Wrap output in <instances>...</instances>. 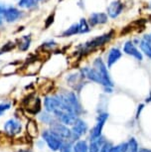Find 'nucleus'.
I'll use <instances>...</instances> for the list:
<instances>
[{
    "mask_svg": "<svg viewBox=\"0 0 151 152\" xmlns=\"http://www.w3.org/2000/svg\"><path fill=\"white\" fill-rule=\"evenodd\" d=\"M5 7H6V5L0 3V26H2V25H3V23L5 22V20H4Z\"/></svg>",
    "mask_w": 151,
    "mask_h": 152,
    "instance_id": "obj_30",
    "label": "nucleus"
},
{
    "mask_svg": "<svg viewBox=\"0 0 151 152\" xmlns=\"http://www.w3.org/2000/svg\"><path fill=\"white\" fill-rule=\"evenodd\" d=\"M122 10H123V4H122L119 0H116V1L112 2L107 9V15L112 19L116 18V17L122 12Z\"/></svg>",
    "mask_w": 151,
    "mask_h": 152,
    "instance_id": "obj_11",
    "label": "nucleus"
},
{
    "mask_svg": "<svg viewBox=\"0 0 151 152\" xmlns=\"http://www.w3.org/2000/svg\"><path fill=\"white\" fill-rule=\"evenodd\" d=\"M109 118V113H102L98 116V120H96V124L95 125L93 129L92 130V133H90V140L96 139L98 137L101 136V131L102 128H104V125L105 121Z\"/></svg>",
    "mask_w": 151,
    "mask_h": 152,
    "instance_id": "obj_8",
    "label": "nucleus"
},
{
    "mask_svg": "<svg viewBox=\"0 0 151 152\" xmlns=\"http://www.w3.org/2000/svg\"><path fill=\"white\" fill-rule=\"evenodd\" d=\"M18 152H31L30 150H28V149H22V150H20Z\"/></svg>",
    "mask_w": 151,
    "mask_h": 152,
    "instance_id": "obj_35",
    "label": "nucleus"
},
{
    "mask_svg": "<svg viewBox=\"0 0 151 152\" xmlns=\"http://www.w3.org/2000/svg\"><path fill=\"white\" fill-rule=\"evenodd\" d=\"M121 52L116 48H113L109 52V55H107V67L110 68L112 67L113 64H115L116 62L120 59L121 57Z\"/></svg>",
    "mask_w": 151,
    "mask_h": 152,
    "instance_id": "obj_15",
    "label": "nucleus"
},
{
    "mask_svg": "<svg viewBox=\"0 0 151 152\" xmlns=\"http://www.w3.org/2000/svg\"><path fill=\"white\" fill-rule=\"evenodd\" d=\"M149 38H150V39H151V35H150V36H149Z\"/></svg>",
    "mask_w": 151,
    "mask_h": 152,
    "instance_id": "obj_37",
    "label": "nucleus"
},
{
    "mask_svg": "<svg viewBox=\"0 0 151 152\" xmlns=\"http://www.w3.org/2000/svg\"><path fill=\"white\" fill-rule=\"evenodd\" d=\"M12 104L9 102H3L0 104V115H2L4 113H6L7 110H9Z\"/></svg>",
    "mask_w": 151,
    "mask_h": 152,
    "instance_id": "obj_27",
    "label": "nucleus"
},
{
    "mask_svg": "<svg viewBox=\"0 0 151 152\" xmlns=\"http://www.w3.org/2000/svg\"><path fill=\"white\" fill-rule=\"evenodd\" d=\"M127 148H128L127 142H125V143H121V144H119L117 146H112L109 152H127Z\"/></svg>",
    "mask_w": 151,
    "mask_h": 152,
    "instance_id": "obj_25",
    "label": "nucleus"
},
{
    "mask_svg": "<svg viewBox=\"0 0 151 152\" xmlns=\"http://www.w3.org/2000/svg\"><path fill=\"white\" fill-rule=\"evenodd\" d=\"M50 125H51V130L54 133H56L57 135H59L61 138H65V139L72 138V130L68 127V125L64 124L61 121H56V120H53L50 123Z\"/></svg>",
    "mask_w": 151,
    "mask_h": 152,
    "instance_id": "obj_5",
    "label": "nucleus"
},
{
    "mask_svg": "<svg viewBox=\"0 0 151 152\" xmlns=\"http://www.w3.org/2000/svg\"><path fill=\"white\" fill-rule=\"evenodd\" d=\"M140 48H141L142 52H143L145 55L148 57V58L151 59V44L147 41L146 39H144V40H142V41H141Z\"/></svg>",
    "mask_w": 151,
    "mask_h": 152,
    "instance_id": "obj_21",
    "label": "nucleus"
},
{
    "mask_svg": "<svg viewBox=\"0 0 151 152\" xmlns=\"http://www.w3.org/2000/svg\"><path fill=\"white\" fill-rule=\"evenodd\" d=\"M38 3L39 2L37 0H19L17 5L22 9H33L38 5Z\"/></svg>",
    "mask_w": 151,
    "mask_h": 152,
    "instance_id": "obj_17",
    "label": "nucleus"
},
{
    "mask_svg": "<svg viewBox=\"0 0 151 152\" xmlns=\"http://www.w3.org/2000/svg\"><path fill=\"white\" fill-rule=\"evenodd\" d=\"M89 24L90 27H93L98 24H104L107 22V14L105 13H93L90 14L89 19Z\"/></svg>",
    "mask_w": 151,
    "mask_h": 152,
    "instance_id": "obj_13",
    "label": "nucleus"
},
{
    "mask_svg": "<svg viewBox=\"0 0 151 152\" xmlns=\"http://www.w3.org/2000/svg\"><path fill=\"white\" fill-rule=\"evenodd\" d=\"M90 31V26L87 19L82 18L79 22V34H85Z\"/></svg>",
    "mask_w": 151,
    "mask_h": 152,
    "instance_id": "obj_19",
    "label": "nucleus"
},
{
    "mask_svg": "<svg viewBox=\"0 0 151 152\" xmlns=\"http://www.w3.org/2000/svg\"><path fill=\"white\" fill-rule=\"evenodd\" d=\"M88 131V124L84 121L82 119L77 118L75 123L73 124L72 128V138L71 139H78L79 137H81L82 135Z\"/></svg>",
    "mask_w": 151,
    "mask_h": 152,
    "instance_id": "obj_9",
    "label": "nucleus"
},
{
    "mask_svg": "<svg viewBox=\"0 0 151 152\" xmlns=\"http://www.w3.org/2000/svg\"><path fill=\"white\" fill-rule=\"evenodd\" d=\"M81 75L82 77V79L87 78V79H89L90 81L102 85V80L101 78V75L98 74V72L96 71L95 68H84L81 71Z\"/></svg>",
    "mask_w": 151,
    "mask_h": 152,
    "instance_id": "obj_10",
    "label": "nucleus"
},
{
    "mask_svg": "<svg viewBox=\"0 0 151 152\" xmlns=\"http://www.w3.org/2000/svg\"><path fill=\"white\" fill-rule=\"evenodd\" d=\"M93 68H95L96 70L98 72V74L101 75V78L102 80V86H104V87L112 88L113 86L112 79H110V77H109L107 66H105V64L102 62V60L101 58H98L95 60V62H93Z\"/></svg>",
    "mask_w": 151,
    "mask_h": 152,
    "instance_id": "obj_2",
    "label": "nucleus"
},
{
    "mask_svg": "<svg viewBox=\"0 0 151 152\" xmlns=\"http://www.w3.org/2000/svg\"><path fill=\"white\" fill-rule=\"evenodd\" d=\"M37 1H38V2H41V1H43V0H37Z\"/></svg>",
    "mask_w": 151,
    "mask_h": 152,
    "instance_id": "obj_36",
    "label": "nucleus"
},
{
    "mask_svg": "<svg viewBox=\"0 0 151 152\" xmlns=\"http://www.w3.org/2000/svg\"><path fill=\"white\" fill-rule=\"evenodd\" d=\"M22 130V124L20 120L17 118H11L7 120L4 124V131L9 136H15L21 132Z\"/></svg>",
    "mask_w": 151,
    "mask_h": 152,
    "instance_id": "obj_7",
    "label": "nucleus"
},
{
    "mask_svg": "<svg viewBox=\"0 0 151 152\" xmlns=\"http://www.w3.org/2000/svg\"><path fill=\"white\" fill-rule=\"evenodd\" d=\"M138 107H139V108H138V110H137V117L139 116V114H140V111H141V110H142V108H143V104H140Z\"/></svg>",
    "mask_w": 151,
    "mask_h": 152,
    "instance_id": "obj_33",
    "label": "nucleus"
},
{
    "mask_svg": "<svg viewBox=\"0 0 151 152\" xmlns=\"http://www.w3.org/2000/svg\"><path fill=\"white\" fill-rule=\"evenodd\" d=\"M15 46H16V44H14L13 42H8V43H6V44H4L3 47L0 49V55L3 54V53L9 52V51H11L14 47H15Z\"/></svg>",
    "mask_w": 151,
    "mask_h": 152,
    "instance_id": "obj_26",
    "label": "nucleus"
},
{
    "mask_svg": "<svg viewBox=\"0 0 151 152\" xmlns=\"http://www.w3.org/2000/svg\"><path fill=\"white\" fill-rule=\"evenodd\" d=\"M112 32L104 34V35H101V36H98V37H96V38H93V40L87 42L84 45V47H82V51H81L82 54L89 53L90 51H93V50H95V49L104 45L105 43L109 42V40L112 39Z\"/></svg>",
    "mask_w": 151,
    "mask_h": 152,
    "instance_id": "obj_1",
    "label": "nucleus"
},
{
    "mask_svg": "<svg viewBox=\"0 0 151 152\" xmlns=\"http://www.w3.org/2000/svg\"><path fill=\"white\" fill-rule=\"evenodd\" d=\"M57 46V43L52 41V40H50V41H47L45 43H43L41 47L44 49V50H47V51H50V50H53L54 48H55Z\"/></svg>",
    "mask_w": 151,
    "mask_h": 152,
    "instance_id": "obj_28",
    "label": "nucleus"
},
{
    "mask_svg": "<svg viewBox=\"0 0 151 152\" xmlns=\"http://www.w3.org/2000/svg\"><path fill=\"white\" fill-rule=\"evenodd\" d=\"M140 152H151V149H148V148H142Z\"/></svg>",
    "mask_w": 151,
    "mask_h": 152,
    "instance_id": "obj_34",
    "label": "nucleus"
},
{
    "mask_svg": "<svg viewBox=\"0 0 151 152\" xmlns=\"http://www.w3.org/2000/svg\"><path fill=\"white\" fill-rule=\"evenodd\" d=\"M53 22H54V15H50V16L47 18L46 22H45V27H46V29L50 26V25H52V23H53Z\"/></svg>",
    "mask_w": 151,
    "mask_h": 152,
    "instance_id": "obj_32",
    "label": "nucleus"
},
{
    "mask_svg": "<svg viewBox=\"0 0 151 152\" xmlns=\"http://www.w3.org/2000/svg\"><path fill=\"white\" fill-rule=\"evenodd\" d=\"M74 152H89V146L84 140H80L73 146Z\"/></svg>",
    "mask_w": 151,
    "mask_h": 152,
    "instance_id": "obj_20",
    "label": "nucleus"
},
{
    "mask_svg": "<svg viewBox=\"0 0 151 152\" xmlns=\"http://www.w3.org/2000/svg\"><path fill=\"white\" fill-rule=\"evenodd\" d=\"M51 113H48V111H45V113H42L40 114V120L44 123H51L53 121V116L54 115H51Z\"/></svg>",
    "mask_w": 151,
    "mask_h": 152,
    "instance_id": "obj_23",
    "label": "nucleus"
},
{
    "mask_svg": "<svg viewBox=\"0 0 151 152\" xmlns=\"http://www.w3.org/2000/svg\"><path fill=\"white\" fill-rule=\"evenodd\" d=\"M27 131L32 137L36 136V134H37V125H36L35 122L32 121V120L29 121V123L27 124Z\"/></svg>",
    "mask_w": 151,
    "mask_h": 152,
    "instance_id": "obj_24",
    "label": "nucleus"
},
{
    "mask_svg": "<svg viewBox=\"0 0 151 152\" xmlns=\"http://www.w3.org/2000/svg\"><path fill=\"white\" fill-rule=\"evenodd\" d=\"M79 34V23H74L62 33V37H71Z\"/></svg>",
    "mask_w": 151,
    "mask_h": 152,
    "instance_id": "obj_18",
    "label": "nucleus"
},
{
    "mask_svg": "<svg viewBox=\"0 0 151 152\" xmlns=\"http://www.w3.org/2000/svg\"><path fill=\"white\" fill-rule=\"evenodd\" d=\"M45 110L48 113H53L54 111L61 108L62 107V96L61 94H54V96H46L44 99Z\"/></svg>",
    "mask_w": 151,
    "mask_h": 152,
    "instance_id": "obj_6",
    "label": "nucleus"
},
{
    "mask_svg": "<svg viewBox=\"0 0 151 152\" xmlns=\"http://www.w3.org/2000/svg\"><path fill=\"white\" fill-rule=\"evenodd\" d=\"M104 143V137H101V136L98 137L96 139L92 140L90 145L89 146V152H99L101 147Z\"/></svg>",
    "mask_w": 151,
    "mask_h": 152,
    "instance_id": "obj_16",
    "label": "nucleus"
},
{
    "mask_svg": "<svg viewBox=\"0 0 151 152\" xmlns=\"http://www.w3.org/2000/svg\"><path fill=\"white\" fill-rule=\"evenodd\" d=\"M31 44H32V38H31V36L23 35L19 38L16 46L18 47L20 52H27L31 47Z\"/></svg>",
    "mask_w": 151,
    "mask_h": 152,
    "instance_id": "obj_14",
    "label": "nucleus"
},
{
    "mask_svg": "<svg viewBox=\"0 0 151 152\" xmlns=\"http://www.w3.org/2000/svg\"><path fill=\"white\" fill-rule=\"evenodd\" d=\"M123 52L125 54H127V55L134 57V58L136 60H138V61H142V60H143V56H142V54L137 50V48L133 45L132 42L125 43L124 47H123Z\"/></svg>",
    "mask_w": 151,
    "mask_h": 152,
    "instance_id": "obj_12",
    "label": "nucleus"
},
{
    "mask_svg": "<svg viewBox=\"0 0 151 152\" xmlns=\"http://www.w3.org/2000/svg\"><path fill=\"white\" fill-rule=\"evenodd\" d=\"M127 152H138V143L134 138L129 139V141L127 142Z\"/></svg>",
    "mask_w": 151,
    "mask_h": 152,
    "instance_id": "obj_22",
    "label": "nucleus"
},
{
    "mask_svg": "<svg viewBox=\"0 0 151 152\" xmlns=\"http://www.w3.org/2000/svg\"><path fill=\"white\" fill-rule=\"evenodd\" d=\"M112 145L110 142H104V144H102V146L101 147V150H99V152H109V150L112 149Z\"/></svg>",
    "mask_w": 151,
    "mask_h": 152,
    "instance_id": "obj_31",
    "label": "nucleus"
},
{
    "mask_svg": "<svg viewBox=\"0 0 151 152\" xmlns=\"http://www.w3.org/2000/svg\"><path fill=\"white\" fill-rule=\"evenodd\" d=\"M43 139L46 141V143L49 146V148L53 151L59 150L60 147L63 144V138H61L59 135L54 133L52 130H45L42 133Z\"/></svg>",
    "mask_w": 151,
    "mask_h": 152,
    "instance_id": "obj_3",
    "label": "nucleus"
},
{
    "mask_svg": "<svg viewBox=\"0 0 151 152\" xmlns=\"http://www.w3.org/2000/svg\"><path fill=\"white\" fill-rule=\"evenodd\" d=\"M24 11L17 8L12 5H6L5 7V13H4V20L6 23L12 24L19 20H21L24 17Z\"/></svg>",
    "mask_w": 151,
    "mask_h": 152,
    "instance_id": "obj_4",
    "label": "nucleus"
},
{
    "mask_svg": "<svg viewBox=\"0 0 151 152\" xmlns=\"http://www.w3.org/2000/svg\"><path fill=\"white\" fill-rule=\"evenodd\" d=\"M73 146L70 142H63L62 146L60 147V152H73Z\"/></svg>",
    "mask_w": 151,
    "mask_h": 152,
    "instance_id": "obj_29",
    "label": "nucleus"
}]
</instances>
